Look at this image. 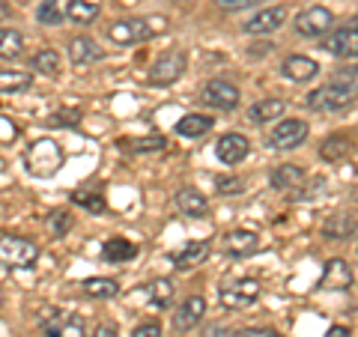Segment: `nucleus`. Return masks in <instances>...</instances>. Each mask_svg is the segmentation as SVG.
Here are the masks:
<instances>
[{
	"label": "nucleus",
	"instance_id": "nucleus-19",
	"mask_svg": "<svg viewBox=\"0 0 358 337\" xmlns=\"http://www.w3.org/2000/svg\"><path fill=\"white\" fill-rule=\"evenodd\" d=\"M206 257H209V242H185L179 251L171 254V260L176 268H194L200 263H206Z\"/></svg>",
	"mask_w": 358,
	"mask_h": 337
},
{
	"label": "nucleus",
	"instance_id": "nucleus-25",
	"mask_svg": "<svg viewBox=\"0 0 358 337\" xmlns=\"http://www.w3.org/2000/svg\"><path fill=\"white\" fill-rule=\"evenodd\" d=\"M66 18L72 24H93L99 18V0H69L66 3Z\"/></svg>",
	"mask_w": 358,
	"mask_h": 337
},
{
	"label": "nucleus",
	"instance_id": "nucleus-22",
	"mask_svg": "<svg viewBox=\"0 0 358 337\" xmlns=\"http://www.w3.org/2000/svg\"><path fill=\"white\" fill-rule=\"evenodd\" d=\"M138 257V245L122 239V236H114V239H108L102 245V260L105 263H129Z\"/></svg>",
	"mask_w": 358,
	"mask_h": 337
},
{
	"label": "nucleus",
	"instance_id": "nucleus-12",
	"mask_svg": "<svg viewBox=\"0 0 358 337\" xmlns=\"http://www.w3.org/2000/svg\"><path fill=\"white\" fill-rule=\"evenodd\" d=\"M248 152H251V143H248V138H245V134H239V131L221 134L218 143H215L218 162H221V164H227V167L245 162V159H248Z\"/></svg>",
	"mask_w": 358,
	"mask_h": 337
},
{
	"label": "nucleus",
	"instance_id": "nucleus-9",
	"mask_svg": "<svg viewBox=\"0 0 358 337\" xmlns=\"http://www.w3.org/2000/svg\"><path fill=\"white\" fill-rule=\"evenodd\" d=\"M331 27H334V13L326 6H310V9H305V13L296 15V33L299 36L317 39V36H326Z\"/></svg>",
	"mask_w": 358,
	"mask_h": 337
},
{
	"label": "nucleus",
	"instance_id": "nucleus-30",
	"mask_svg": "<svg viewBox=\"0 0 358 337\" xmlns=\"http://www.w3.org/2000/svg\"><path fill=\"white\" fill-rule=\"evenodd\" d=\"M81 289H84V296H90V299H114L120 293V284L117 280H110V278H87L81 284Z\"/></svg>",
	"mask_w": 358,
	"mask_h": 337
},
{
	"label": "nucleus",
	"instance_id": "nucleus-16",
	"mask_svg": "<svg viewBox=\"0 0 358 337\" xmlns=\"http://www.w3.org/2000/svg\"><path fill=\"white\" fill-rule=\"evenodd\" d=\"M69 60L78 69H81V66H93L99 60H105V48H99V42L90 36H75L69 42Z\"/></svg>",
	"mask_w": 358,
	"mask_h": 337
},
{
	"label": "nucleus",
	"instance_id": "nucleus-17",
	"mask_svg": "<svg viewBox=\"0 0 358 337\" xmlns=\"http://www.w3.org/2000/svg\"><path fill=\"white\" fill-rule=\"evenodd\" d=\"M322 289H350L352 287V272L350 266H346V260H341V257H334V260L326 263V268H322V280H320Z\"/></svg>",
	"mask_w": 358,
	"mask_h": 337
},
{
	"label": "nucleus",
	"instance_id": "nucleus-29",
	"mask_svg": "<svg viewBox=\"0 0 358 337\" xmlns=\"http://www.w3.org/2000/svg\"><path fill=\"white\" fill-rule=\"evenodd\" d=\"M30 69L33 72H39V75H48V78H54L60 72V54L54 51V48H42V51H36L30 57Z\"/></svg>",
	"mask_w": 358,
	"mask_h": 337
},
{
	"label": "nucleus",
	"instance_id": "nucleus-43",
	"mask_svg": "<svg viewBox=\"0 0 358 337\" xmlns=\"http://www.w3.org/2000/svg\"><path fill=\"white\" fill-rule=\"evenodd\" d=\"M350 24H355V27H358V15H355V18H350Z\"/></svg>",
	"mask_w": 358,
	"mask_h": 337
},
{
	"label": "nucleus",
	"instance_id": "nucleus-6",
	"mask_svg": "<svg viewBox=\"0 0 358 337\" xmlns=\"http://www.w3.org/2000/svg\"><path fill=\"white\" fill-rule=\"evenodd\" d=\"M188 66V57L182 51H164L159 60L150 66V84L155 87H171L173 81H179Z\"/></svg>",
	"mask_w": 358,
	"mask_h": 337
},
{
	"label": "nucleus",
	"instance_id": "nucleus-5",
	"mask_svg": "<svg viewBox=\"0 0 358 337\" xmlns=\"http://www.w3.org/2000/svg\"><path fill=\"white\" fill-rule=\"evenodd\" d=\"M260 280L257 278H239V280H233V284L227 287H221V308H227V310H242V308H251L257 299H260Z\"/></svg>",
	"mask_w": 358,
	"mask_h": 337
},
{
	"label": "nucleus",
	"instance_id": "nucleus-20",
	"mask_svg": "<svg viewBox=\"0 0 358 337\" xmlns=\"http://www.w3.org/2000/svg\"><path fill=\"white\" fill-rule=\"evenodd\" d=\"M173 203H176V209L182 212V215H188V218H206V212H209V200L200 194V191H194V188H182L179 194L173 197Z\"/></svg>",
	"mask_w": 358,
	"mask_h": 337
},
{
	"label": "nucleus",
	"instance_id": "nucleus-40",
	"mask_svg": "<svg viewBox=\"0 0 358 337\" xmlns=\"http://www.w3.org/2000/svg\"><path fill=\"white\" fill-rule=\"evenodd\" d=\"M239 337H284V334H278L275 329H248V331H242Z\"/></svg>",
	"mask_w": 358,
	"mask_h": 337
},
{
	"label": "nucleus",
	"instance_id": "nucleus-21",
	"mask_svg": "<svg viewBox=\"0 0 358 337\" xmlns=\"http://www.w3.org/2000/svg\"><path fill=\"white\" fill-rule=\"evenodd\" d=\"M358 233V221L352 215H343V212H338V215H329L326 221H322V236L326 239H350V236Z\"/></svg>",
	"mask_w": 358,
	"mask_h": 337
},
{
	"label": "nucleus",
	"instance_id": "nucleus-39",
	"mask_svg": "<svg viewBox=\"0 0 358 337\" xmlns=\"http://www.w3.org/2000/svg\"><path fill=\"white\" fill-rule=\"evenodd\" d=\"M87 337H120V331H117L114 322H99L93 329V334H87Z\"/></svg>",
	"mask_w": 358,
	"mask_h": 337
},
{
	"label": "nucleus",
	"instance_id": "nucleus-18",
	"mask_svg": "<svg viewBox=\"0 0 358 337\" xmlns=\"http://www.w3.org/2000/svg\"><path fill=\"white\" fill-rule=\"evenodd\" d=\"M257 248H260V236L251 230H233L224 236V251L230 257H251Z\"/></svg>",
	"mask_w": 358,
	"mask_h": 337
},
{
	"label": "nucleus",
	"instance_id": "nucleus-15",
	"mask_svg": "<svg viewBox=\"0 0 358 337\" xmlns=\"http://www.w3.org/2000/svg\"><path fill=\"white\" fill-rule=\"evenodd\" d=\"M281 72L293 84H308L320 75V63L313 57H308V54H289V57L284 60V66H281Z\"/></svg>",
	"mask_w": 358,
	"mask_h": 337
},
{
	"label": "nucleus",
	"instance_id": "nucleus-26",
	"mask_svg": "<svg viewBox=\"0 0 358 337\" xmlns=\"http://www.w3.org/2000/svg\"><path fill=\"white\" fill-rule=\"evenodd\" d=\"M33 84L30 72H15V69H0V96H15L24 93Z\"/></svg>",
	"mask_w": 358,
	"mask_h": 337
},
{
	"label": "nucleus",
	"instance_id": "nucleus-34",
	"mask_svg": "<svg viewBox=\"0 0 358 337\" xmlns=\"http://www.w3.org/2000/svg\"><path fill=\"white\" fill-rule=\"evenodd\" d=\"M72 200H75L78 206H84L87 212H93V215H105V209H108L105 200L99 197V194H81V191H75Z\"/></svg>",
	"mask_w": 358,
	"mask_h": 337
},
{
	"label": "nucleus",
	"instance_id": "nucleus-4",
	"mask_svg": "<svg viewBox=\"0 0 358 337\" xmlns=\"http://www.w3.org/2000/svg\"><path fill=\"white\" fill-rule=\"evenodd\" d=\"M39 260L36 242L21 239V236H6L0 233V266L6 268H30Z\"/></svg>",
	"mask_w": 358,
	"mask_h": 337
},
{
	"label": "nucleus",
	"instance_id": "nucleus-23",
	"mask_svg": "<svg viewBox=\"0 0 358 337\" xmlns=\"http://www.w3.org/2000/svg\"><path fill=\"white\" fill-rule=\"evenodd\" d=\"M284 99H260V102H254L251 110H248V120H254L257 126H266V122L272 120H281L284 117Z\"/></svg>",
	"mask_w": 358,
	"mask_h": 337
},
{
	"label": "nucleus",
	"instance_id": "nucleus-24",
	"mask_svg": "<svg viewBox=\"0 0 358 337\" xmlns=\"http://www.w3.org/2000/svg\"><path fill=\"white\" fill-rule=\"evenodd\" d=\"M301 182H305V171L299 164H281L272 171V185L278 191H296L301 188Z\"/></svg>",
	"mask_w": 358,
	"mask_h": 337
},
{
	"label": "nucleus",
	"instance_id": "nucleus-8",
	"mask_svg": "<svg viewBox=\"0 0 358 337\" xmlns=\"http://www.w3.org/2000/svg\"><path fill=\"white\" fill-rule=\"evenodd\" d=\"M45 337H87V322L75 310H57L42 320Z\"/></svg>",
	"mask_w": 358,
	"mask_h": 337
},
{
	"label": "nucleus",
	"instance_id": "nucleus-27",
	"mask_svg": "<svg viewBox=\"0 0 358 337\" xmlns=\"http://www.w3.org/2000/svg\"><path fill=\"white\" fill-rule=\"evenodd\" d=\"M212 117L206 114H185L182 120L176 122V134H182V138H203V134L212 129Z\"/></svg>",
	"mask_w": 358,
	"mask_h": 337
},
{
	"label": "nucleus",
	"instance_id": "nucleus-38",
	"mask_svg": "<svg viewBox=\"0 0 358 337\" xmlns=\"http://www.w3.org/2000/svg\"><path fill=\"white\" fill-rule=\"evenodd\" d=\"M254 3H260V0H218L221 9H227V13H236V9H248Z\"/></svg>",
	"mask_w": 358,
	"mask_h": 337
},
{
	"label": "nucleus",
	"instance_id": "nucleus-41",
	"mask_svg": "<svg viewBox=\"0 0 358 337\" xmlns=\"http://www.w3.org/2000/svg\"><path fill=\"white\" fill-rule=\"evenodd\" d=\"M13 18V6H9V0H0V21H9Z\"/></svg>",
	"mask_w": 358,
	"mask_h": 337
},
{
	"label": "nucleus",
	"instance_id": "nucleus-14",
	"mask_svg": "<svg viewBox=\"0 0 358 337\" xmlns=\"http://www.w3.org/2000/svg\"><path fill=\"white\" fill-rule=\"evenodd\" d=\"M287 21V9L284 6H266L260 9L257 15H251L248 21L242 24L245 33H251V36H263V33H275Z\"/></svg>",
	"mask_w": 358,
	"mask_h": 337
},
{
	"label": "nucleus",
	"instance_id": "nucleus-32",
	"mask_svg": "<svg viewBox=\"0 0 358 337\" xmlns=\"http://www.w3.org/2000/svg\"><path fill=\"white\" fill-rule=\"evenodd\" d=\"M346 152H350V141H346L343 134H331V138L320 147V155L326 162H338L341 155H346Z\"/></svg>",
	"mask_w": 358,
	"mask_h": 337
},
{
	"label": "nucleus",
	"instance_id": "nucleus-42",
	"mask_svg": "<svg viewBox=\"0 0 358 337\" xmlns=\"http://www.w3.org/2000/svg\"><path fill=\"white\" fill-rule=\"evenodd\" d=\"M329 337H350V329H343V325H331Z\"/></svg>",
	"mask_w": 358,
	"mask_h": 337
},
{
	"label": "nucleus",
	"instance_id": "nucleus-7",
	"mask_svg": "<svg viewBox=\"0 0 358 337\" xmlns=\"http://www.w3.org/2000/svg\"><path fill=\"white\" fill-rule=\"evenodd\" d=\"M322 48H326L331 57H343V60H355L358 57V27L346 21L343 27H331L322 39Z\"/></svg>",
	"mask_w": 358,
	"mask_h": 337
},
{
	"label": "nucleus",
	"instance_id": "nucleus-28",
	"mask_svg": "<svg viewBox=\"0 0 358 337\" xmlns=\"http://www.w3.org/2000/svg\"><path fill=\"white\" fill-rule=\"evenodd\" d=\"M24 51V36L13 27H0V60H15Z\"/></svg>",
	"mask_w": 358,
	"mask_h": 337
},
{
	"label": "nucleus",
	"instance_id": "nucleus-11",
	"mask_svg": "<svg viewBox=\"0 0 358 337\" xmlns=\"http://www.w3.org/2000/svg\"><path fill=\"white\" fill-rule=\"evenodd\" d=\"M308 122L305 120H281L275 126V131L268 134V147L275 150H296L308 141Z\"/></svg>",
	"mask_w": 358,
	"mask_h": 337
},
{
	"label": "nucleus",
	"instance_id": "nucleus-37",
	"mask_svg": "<svg viewBox=\"0 0 358 337\" xmlns=\"http://www.w3.org/2000/svg\"><path fill=\"white\" fill-rule=\"evenodd\" d=\"M131 337H162V325L159 322H141L138 329L131 331Z\"/></svg>",
	"mask_w": 358,
	"mask_h": 337
},
{
	"label": "nucleus",
	"instance_id": "nucleus-3",
	"mask_svg": "<svg viewBox=\"0 0 358 337\" xmlns=\"http://www.w3.org/2000/svg\"><path fill=\"white\" fill-rule=\"evenodd\" d=\"M355 99V84H343V81H331L326 87L313 89L308 96V108L320 110V114H334V110L350 108Z\"/></svg>",
	"mask_w": 358,
	"mask_h": 337
},
{
	"label": "nucleus",
	"instance_id": "nucleus-2",
	"mask_svg": "<svg viewBox=\"0 0 358 337\" xmlns=\"http://www.w3.org/2000/svg\"><path fill=\"white\" fill-rule=\"evenodd\" d=\"M24 164H27V171H30L33 176L51 179V176L63 167V150H60V143H54L51 138L33 141L30 150H27V155H24Z\"/></svg>",
	"mask_w": 358,
	"mask_h": 337
},
{
	"label": "nucleus",
	"instance_id": "nucleus-36",
	"mask_svg": "<svg viewBox=\"0 0 358 337\" xmlns=\"http://www.w3.org/2000/svg\"><path fill=\"white\" fill-rule=\"evenodd\" d=\"M72 227V221H69V215H66V212H54V215L48 218V230L57 236V233H66Z\"/></svg>",
	"mask_w": 358,
	"mask_h": 337
},
{
	"label": "nucleus",
	"instance_id": "nucleus-33",
	"mask_svg": "<svg viewBox=\"0 0 358 337\" xmlns=\"http://www.w3.org/2000/svg\"><path fill=\"white\" fill-rule=\"evenodd\" d=\"M150 299H152L155 308H167L171 305V299H173V284L171 280H164V278H159L155 284H150Z\"/></svg>",
	"mask_w": 358,
	"mask_h": 337
},
{
	"label": "nucleus",
	"instance_id": "nucleus-10",
	"mask_svg": "<svg viewBox=\"0 0 358 337\" xmlns=\"http://www.w3.org/2000/svg\"><path fill=\"white\" fill-rule=\"evenodd\" d=\"M200 99H203V105L215 108V110H236V105H239V87L215 78V81L203 84V89H200Z\"/></svg>",
	"mask_w": 358,
	"mask_h": 337
},
{
	"label": "nucleus",
	"instance_id": "nucleus-1",
	"mask_svg": "<svg viewBox=\"0 0 358 337\" xmlns=\"http://www.w3.org/2000/svg\"><path fill=\"white\" fill-rule=\"evenodd\" d=\"M167 30L164 15H147V18H122L108 27V39L114 45H138Z\"/></svg>",
	"mask_w": 358,
	"mask_h": 337
},
{
	"label": "nucleus",
	"instance_id": "nucleus-13",
	"mask_svg": "<svg viewBox=\"0 0 358 337\" xmlns=\"http://www.w3.org/2000/svg\"><path fill=\"white\" fill-rule=\"evenodd\" d=\"M203 317H206V299L203 296H188L182 305H179V310L173 313V329L179 334H188L192 329H197Z\"/></svg>",
	"mask_w": 358,
	"mask_h": 337
},
{
	"label": "nucleus",
	"instance_id": "nucleus-35",
	"mask_svg": "<svg viewBox=\"0 0 358 337\" xmlns=\"http://www.w3.org/2000/svg\"><path fill=\"white\" fill-rule=\"evenodd\" d=\"M129 147H131V152H159V150H164V138L162 134H155V138H138V141H131Z\"/></svg>",
	"mask_w": 358,
	"mask_h": 337
},
{
	"label": "nucleus",
	"instance_id": "nucleus-31",
	"mask_svg": "<svg viewBox=\"0 0 358 337\" xmlns=\"http://www.w3.org/2000/svg\"><path fill=\"white\" fill-rule=\"evenodd\" d=\"M36 21L39 24H48V27H57L66 21V9L60 0H42V3L36 6Z\"/></svg>",
	"mask_w": 358,
	"mask_h": 337
}]
</instances>
